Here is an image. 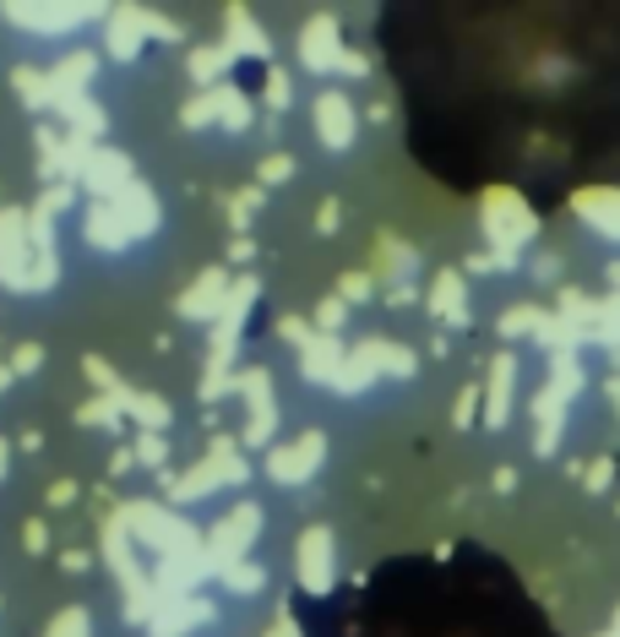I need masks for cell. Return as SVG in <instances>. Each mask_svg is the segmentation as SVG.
Here are the masks:
<instances>
[{"instance_id":"6da1fadb","label":"cell","mask_w":620,"mask_h":637,"mask_svg":"<svg viewBox=\"0 0 620 637\" xmlns=\"http://www.w3.org/2000/svg\"><path fill=\"white\" fill-rule=\"evenodd\" d=\"M121 523L131 528V540L147 545L158 562L164 556H196V551H207V534L180 507H164V502H125Z\"/></svg>"},{"instance_id":"7a4b0ae2","label":"cell","mask_w":620,"mask_h":637,"mask_svg":"<svg viewBox=\"0 0 620 637\" xmlns=\"http://www.w3.org/2000/svg\"><path fill=\"white\" fill-rule=\"evenodd\" d=\"M479 224H485V235H490V251H500V256H517L539 235V218L528 213V202L512 192V186H490V192H485Z\"/></svg>"},{"instance_id":"3957f363","label":"cell","mask_w":620,"mask_h":637,"mask_svg":"<svg viewBox=\"0 0 620 637\" xmlns=\"http://www.w3.org/2000/svg\"><path fill=\"white\" fill-rule=\"evenodd\" d=\"M0 284L39 295V251H33V213L0 207Z\"/></svg>"},{"instance_id":"277c9868","label":"cell","mask_w":620,"mask_h":637,"mask_svg":"<svg viewBox=\"0 0 620 637\" xmlns=\"http://www.w3.org/2000/svg\"><path fill=\"white\" fill-rule=\"evenodd\" d=\"M294 583L316 599H327L338 588V534H332V523H306L300 528V540H294Z\"/></svg>"},{"instance_id":"5b68a950","label":"cell","mask_w":620,"mask_h":637,"mask_svg":"<svg viewBox=\"0 0 620 637\" xmlns=\"http://www.w3.org/2000/svg\"><path fill=\"white\" fill-rule=\"evenodd\" d=\"M261 528H267V512L261 502H240V507H229L213 528H207V556L218 562V567H235V562H246L250 545L261 540Z\"/></svg>"},{"instance_id":"8992f818","label":"cell","mask_w":620,"mask_h":637,"mask_svg":"<svg viewBox=\"0 0 620 637\" xmlns=\"http://www.w3.org/2000/svg\"><path fill=\"white\" fill-rule=\"evenodd\" d=\"M327 463V436L321 431H294V442H278L267 452V480L294 491V485H310Z\"/></svg>"},{"instance_id":"52a82bcc","label":"cell","mask_w":620,"mask_h":637,"mask_svg":"<svg viewBox=\"0 0 620 637\" xmlns=\"http://www.w3.org/2000/svg\"><path fill=\"white\" fill-rule=\"evenodd\" d=\"M294 61L306 65L310 76H343L349 44H343L338 17H327V11H316V17H310L306 28H300V39H294Z\"/></svg>"},{"instance_id":"ba28073f","label":"cell","mask_w":620,"mask_h":637,"mask_svg":"<svg viewBox=\"0 0 620 637\" xmlns=\"http://www.w3.org/2000/svg\"><path fill=\"white\" fill-rule=\"evenodd\" d=\"M0 17L28 28L33 39H71V33H82L87 22H99L110 11L104 6H0Z\"/></svg>"},{"instance_id":"9c48e42d","label":"cell","mask_w":620,"mask_h":637,"mask_svg":"<svg viewBox=\"0 0 620 637\" xmlns=\"http://www.w3.org/2000/svg\"><path fill=\"white\" fill-rule=\"evenodd\" d=\"M310 121H316V142L327 153H349L354 136H360V110L343 88H321L316 104H310Z\"/></svg>"},{"instance_id":"30bf717a","label":"cell","mask_w":620,"mask_h":637,"mask_svg":"<svg viewBox=\"0 0 620 637\" xmlns=\"http://www.w3.org/2000/svg\"><path fill=\"white\" fill-rule=\"evenodd\" d=\"M71 186H82L93 202H115L125 186H136V169H131V158H125L121 147L99 142V147H87V158H82V169H76Z\"/></svg>"},{"instance_id":"8fae6325","label":"cell","mask_w":620,"mask_h":637,"mask_svg":"<svg viewBox=\"0 0 620 637\" xmlns=\"http://www.w3.org/2000/svg\"><path fill=\"white\" fill-rule=\"evenodd\" d=\"M240 398H246V446H267L278 431V398H272V371L246 366L240 371Z\"/></svg>"},{"instance_id":"7c38bea8","label":"cell","mask_w":620,"mask_h":637,"mask_svg":"<svg viewBox=\"0 0 620 637\" xmlns=\"http://www.w3.org/2000/svg\"><path fill=\"white\" fill-rule=\"evenodd\" d=\"M147 39H153V11H142V6H121V11H110V17H104V55H110V61L131 65L142 50H147Z\"/></svg>"},{"instance_id":"4fadbf2b","label":"cell","mask_w":620,"mask_h":637,"mask_svg":"<svg viewBox=\"0 0 620 637\" xmlns=\"http://www.w3.org/2000/svg\"><path fill=\"white\" fill-rule=\"evenodd\" d=\"M229 295H235V278H229L224 267H207V273H196V284L175 300V311H180L186 321H207V327H213V321L224 317Z\"/></svg>"},{"instance_id":"5bb4252c","label":"cell","mask_w":620,"mask_h":637,"mask_svg":"<svg viewBox=\"0 0 620 637\" xmlns=\"http://www.w3.org/2000/svg\"><path fill=\"white\" fill-rule=\"evenodd\" d=\"M386 377V338H360L354 349H349V360H343V371L332 377L327 392H343V398H360L365 387H375Z\"/></svg>"},{"instance_id":"9a60e30c","label":"cell","mask_w":620,"mask_h":637,"mask_svg":"<svg viewBox=\"0 0 620 637\" xmlns=\"http://www.w3.org/2000/svg\"><path fill=\"white\" fill-rule=\"evenodd\" d=\"M213 616H218V605H207L202 594L164 599V605H158V616L147 621V633H153V637H190L196 627H213Z\"/></svg>"},{"instance_id":"2e32d148","label":"cell","mask_w":620,"mask_h":637,"mask_svg":"<svg viewBox=\"0 0 620 637\" xmlns=\"http://www.w3.org/2000/svg\"><path fill=\"white\" fill-rule=\"evenodd\" d=\"M82 240H87L93 251H104V256H121L125 246H136V235H131V224L115 213V202H93V207H87V218H82Z\"/></svg>"},{"instance_id":"e0dca14e","label":"cell","mask_w":620,"mask_h":637,"mask_svg":"<svg viewBox=\"0 0 620 637\" xmlns=\"http://www.w3.org/2000/svg\"><path fill=\"white\" fill-rule=\"evenodd\" d=\"M425 311L441 317L446 327H468V284L457 267H441L431 278V295H425Z\"/></svg>"},{"instance_id":"ac0fdd59","label":"cell","mask_w":620,"mask_h":637,"mask_svg":"<svg viewBox=\"0 0 620 637\" xmlns=\"http://www.w3.org/2000/svg\"><path fill=\"white\" fill-rule=\"evenodd\" d=\"M571 207H577V218H582L593 235H604V240L620 246V192L616 186H588V192L571 196Z\"/></svg>"},{"instance_id":"d6986e66","label":"cell","mask_w":620,"mask_h":637,"mask_svg":"<svg viewBox=\"0 0 620 637\" xmlns=\"http://www.w3.org/2000/svg\"><path fill=\"white\" fill-rule=\"evenodd\" d=\"M371 273L381 278V284H409L414 273H420V251L409 246V240H397V235H375V261H371Z\"/></svg>"},{"instance_id":"ffe728a7","label":"cell","mask_w":620,"mask_h":637,"mask_svg":"<svg viewBox=\"0 0 620 637\" xmlns=\"http://www.w3.org/2000/svg\"><path fill=\"white\" fill-rule=\"evenodd\" d=\"M512 387H517V360L512 355H496L490 360V382H485V425L500 431L512 420Z\"/></svg>"},{"instance_id":"44dd1931","label":"cell","mask_w":620,"mask_h":637,"mask_svg":"<svg viewBox=\"0 0 620 637\" xmlns=\"http://www.w3.org/2000/svg\"><path fill=\"white\" fill-rule=\"evenodd\" d=\"M93 71H99V55H93V50H71L61 65H50V76H55V110L71 104V99H87Z\"/></svg>"},{"instance_id":"7402d4cb","label":"cell","mask_w":620,"mask_h":637,"mask_svg":"<svg viewBox=\"0 0 620 637\" xmlns=\"http://www.w3.org/2000/svg\"><path fill=\"white\" fill-rule=\"evenodd\" d=\"M115 213H121L125 224H131V235L136 240H147L153 229H158V218H164V207H158V196H153V186H125L121 196H115Z\"/></svg>"},{"instance_id":"603a6c76","label":"cell","mask_w":620,"mask_h":637,"mask_svg":"<svg viewBox=\"0 0 620 637\" xmlns=\"http://www.w3.org/2000/svg\"><path fill=\"white\" fill-rule=\"evenodd\" d=\"M164 491H169V507H190V502H207L213 491H224V474H218L213 458H202L180 480H164Z\"/></svg>"},{"instance_id":"cb8c5ba5","label":"cell","mask_w":620,"mask_h":637,"mask_svg":"<svg viewBox=\"0 0 620 637\" xmlns=\"http://www.w3.org/2000/svg\"><path fill=\"white\" fill-rule=\"evenodd\" d=\"M343 360H349V349H343L338 338L316 332V343L300 355V377H306V382H316V387H332V377L343 371Z\"/></svg>"},{"instance_id":"d4e9b609","label":"cell","mask_w":620,"mask_h":637,"mask_svg":"<svg viewBox=\"0 0 620 637\" xmlns=\"http://www.w3.org/2000/svg\"><path fill=\"white\" fill-rule=\"evenodd\" d=\"M229 65H235V55H229L224 44H196L186 71H190V82H196V93H213V88L229 82Z\"/></svg>"},{"instance_id":"484cf974","label":"cell","mask_w":620,"mask_h":637,"mask_svg":"<svg viewBox=\"0 0 620 637\" xmlns=\"http://www.w3.org/2000/svg\"><path fill=\"white\" fill-rule=\"evenodd\" d=\"M11 88H17V99L28 104V110H55V76H50V65H11Z\"/></svg>"},{"instance_id":"4316f807","label":"cell","mask_w":620,"mask_h":637,"mask_svg":"<svg viewBox=\"0 0 620 637\" xmlns=\"http://www.w3.org/2000/svg\"><path fill=\"white\" fill-rule=\"evenodd\" d=\"M121 409H125V420L136 425V431H169V403L158 398V392H136V387H125L121 392Z\"/></svg>"},{"instance_id":"83f0119b","label":"cell","mask_w":620,"mask_h":637,"mask_svg":"<svg viewBox=\"0 0 620 637\" xmlns=\"http://www.w3.org/2000/svg\"><path fill=\"white\" fill-rule=\"evenodd\" d=\"M229 55H256V61H267L272 55V44H267V33H261V22L250 17L246 6H229V44H224Z\"/></svg>"},{"instance_id":"f1b7e54d","label":"cell","mask_w":620,"mask_h":637,"mask_svg":"<svg viewBox=\"0 0 620 637\" xmlns=\"http://www.w3.org/2000/svg\"><path fill=\"white\" fill-rule=\"evenodd\" d=\"M213 126L224 131H250V99L235 88V82H224V88H213Z\"/></svg>"},{"instance_id":"f546056e","label":"cell","mask_w":620,"mask_h":637,"mask_svg":"<svg viewBox=\"0 0 620 637\" xmlns=\"http://www.w3.org/2000/svg\"><path fill=\"white\" fill-rule=\"evenodd\" d=\"M61 115L71 121V136H76V142H93V147H99V136L110 126V115H104L93 99H71V104H61Z\"/></svg>"},{"instance_id":"4dcf8cb0","label":"cell","mask_w":620,"mask_h":637,"mask_svg":"<svg viewBox=\"0 0 620 637\" xmlns=\"http://www.w3.org/2000/svg\"><path fill=\"white\" fill-rule=\"evenodd\" d=\"M207 458L218 463V474H224V485H246L250 480V463H246V452L229 442V436H213V446H207Z\"/></svg>"},{"instance_id":"1f68e13d","label":"cell","mask_w":620,"mask_h":637,"mask_svg":"<svg viewBox=\"0 0 620 637\" xmlns=\"http://www.w3.org/2000/svg\"><path fill=\"white\" fill-rule=\"evenodd\" d=\"M545 327H550V317L539 306H517L500 317V338H545Z\"/></svg>"},{"instance_id":"d6a6232c","label":"cell","mask_w":620,"mask_h":637,"mask_svg":"<svg viewBox=\"0 0 620 637\" xmlns=\"http://www.w3.org/2000/svg\"><path fill=\"white\" fill-rule=\"evenodd\" d=\"M294 169H300V158H294V153H267V158L256 164V186H261V192L289 186V181H294Z\"/></svg>"},{"instance_id":"836d02e7","label":"cell","mask_w":620,"mask_h":637,"mask_svg":"<svg viewBox=\"0 0 620 637\" xmlns=\"http://www.w3.org/2000/svg\"><path fill=\"white\" fill-rule=\"evenodd\" d=\"M76 420H82V425H104V431H121V425H125V409H121V398H93V403H82V409H76Z\"/></svg>"},{"instance_id":"e575fe53","label":"cell","mask_w":620,"mask_h":637,"mask_svg":"<svg viewBox=\"0 0 620 637\" xmlns=\"http://www.w3.org/2000/svg\"><path fill=\"white\" fill-rule=\"evenodd\" d=\"M218 583H224L229 594H261V588H267V573L250 567V562H235V567H218Z\"/></svg>"},{"instance_id":"d590c367","label":"cell","mask_w":620,"mask_h":637,"mask_svg":"<svg viewBox=\"0 0 620 637\" xmlns=\"http://www.w3.org/2000/svg\"><path fill=\"white\" fill-rule=\"evenodd\" d=\"M82 377H87V382L99 387V398H121V392H125L121 371H115L110 360H99V355H87V360H82Z\"/></svg>"},{"instance_id":"8d00e7d4","label":"cell","mask_w":620,"mask_h":637,"mask_svg":"<svg viewBox=\"0 0 620 637\" xmlns=\"http://www.w3.org/2000/svg\"><path fill=\"white\" fill-rule=\"evenodd\" d=\"M261 202H267V192H261V186H246V192H235V202H229V224H235V235H240V240H246L250 218L261 213Z\"/></svg>"},{"instance_id":"74e56055","label":"cell","mask_w":620,"mask_h":637,"mask_svg":"<svg viewBox=\"0 0 620 637\" xmlns=\"http://www.w3.org/2000/svg\"><path fill=\"white\" fill-rule=\"evenodd\" d=\"M44 637H93V616H87L82 605H65L61 616L44 627Z\"/></svg>"},{"instance_id":"f35d334b","label":"cell","mask_w":620,"mask_h":637,"mask_svg":"<svg viewBox=\"0 0 620 637\" xmlns=\"http://www.w3.org/2000/svg\"><path fill=\"white\" fill-rule=\"evenodd\" d=\"M136 463L164 474V463H169V442H164L158 431H136Z\"/></svg>"},{"instance_id":"ab89813d","label":"cell","mask_w":620,"mask_h":637,"mask_svg":"<svg viewBox=\"0 0 620 637\" xmlns=\"http://www.w3.org/2000/svg\"><path fill=\"white\" fill-rule=\"evenodd\" d=\"M479 403H485V387H463V392H457V403H452V425H457V431H468V425L485 414Z\"/></svg>"},{"instance_id":"60d3db41","label":"cell","mask_w":620,"mask_h":637,"mask_svg":"<svg viewBox=\"0 0 620 637\" xmlns=\"http://www.w3.org/2000/svg\"><path fill=\"white\" fill-rule=\"evenodd\" d=\"M371 289H375V278H371V273H343L332 295H338L343 306H365V300H371Z\"/></svg>"},{"instance_id":"b9f144b4","label":"cell","mask_w":620,"mask_h":637,"mask_svg":"<svg viewBox=\"0 0 620 637\" xmlns=\"http://www.w3.org/2000/svg\"><path fill=\"white\" fill-rule=\"evenodd\" d=\"M343 321H349V306H343L338 295H327V300L316 306V332H327V338H338V332H343Z\"/></svg>"},{"instance_id":"7bdbcfd3","label":"cell","mask_w":620,"mask_h":637,"mask_svg":"<svg viewBox=\"0 0 620 637\" xmlns=\"http://www.w3.org/2000/svg\"><path fill=\"white\" fill-rule=\"evenodd\" d=\"M414 371H420L414 349H403V343H392V338H386V377H392V382H409Z\"/></svg>"},{"instance_id":"ee69618b","label":"cell","mask_w":620,"mask_h":637,"mask_svg":"<svg viewBox=\"0 0 620 637\" xmlns=\"http://www.w3.org/2000/svg\"><path fill=\"white\" fill-rule=\"evenodd\" d=\"M71 202H76V186H50V192L39 196V207H33V213L55 224V218H61V213H65V207H71Z\"/></svg>"},{"instance_id":"f6af8a7d","label":"cell","mask_w":620,"mask_h":637,"mask_svg":"<svg viewBox=\"0 0 620 637\" xmlns=\"http://www.w3.org/2000/svg\"><path fill=\"white\" fill-rule=\"evenodd\" d=\"M294 104V82L289 71H267V110H289Z\"/></svg>"},{"instance_id":"bcb514c9","label":"cell","mask_w":620,"mask_h":637,"mask_svg":"<svg viewBox=\"0 0 620 637\" xmlns=\"http://www.w3.org/2000/svg\"><path fill=\"white\" fill-rule=\"evenodd\" d=\"M180 121H186V131H207V126H213V93H196L186 110H180Z\"/></svg>"},{"instance_id":"7dc6e473","label":"cell","mask_w":620,"mask_h":637,"mask_svg":"<svg viewBox=\"0 0 620 637\" xmlns=\"http://www.w3.org/2000/svg\"><path fill=\"white\" fill-rule=\"evenodd\" d=\"M39 366H44V349H39V343H17L11 371H17V377H28V371H39Z\"/></svg>"},{"instance_id":"c3c4849f","label":"cell","mask_w":620,"mask_h":637,"mask_svg":"<svg viewBox=\"0 0 620 637\" xmlns=\"http://www.w3.org/2000/svg\"><path fill=\"white\" fill-rule=\"evenodd\" d=\"M22 551H33V556H44V551H50V528H44L39 517H28V523H22Z\"/></svg>"},{"instance_id":"681fc988","label":"cell","mask_w":620,"mask_h":637,"mask_svg":"<svg viewBox=\"0 0 620 637\" xmlns=\"http://www.w3.org/2000/svg\"><path fill=\"white\" fill-rule=\"evenodd\" d=\"M283 338H289V343L306 355L310 343H316V327H310V321H300V317H283Z\"/></svg>"},{"instance_id":"f907efd6","label":"cell","mask_w":620,"mask_h":637,"mask_svg":"<svg viewBox=\"0 0 620 637\" xmlns=\"http://www.w3.org/2000/svg\"><path fill=\"white\" fill-rule=\"evenodd\" d=\"M338 224H343V202H338V196H327V202L316 207V229H321V235H332Z\"/></svg>"},{"instance_id":"816d5d0a","label":"cell","mask_w":620,"mask_h":637,"mask_svg":"<svg viewBox=\"0 0 620 637\" xmlns=\"http://www.w3.org/2000/svg\"><path fill=\"white\" fill-rule=\"evenodd\" d=\"M76 496H82V491H76V480H55V485H50V507H71Z\"/></svg>"},{"instance_id":"f5cc1de1","label":"cell","mask_w":620,"mask_h":637,"mask_svg":"<svg viewBox=\"0 0 620 637\" xmlns=\"http://www.w3.org/2000/svg\"><path fill=\"white\" fill-rule=\"evenodd\" d=\"M131 469H136V446H121V452L110 458V480H125Z\"/></svg>"},{"instance_id":"db71d44e","label":"cell","mask_w":620,"mask_h":637,"mask_svg":"<svg viewBox=\"0 0 620 637\" xmlns=\"http://www.w3.org/2000/svg\"><path fill=\"white\" fill-rule=\"evenodd\" d=\"M87 567H93V556H87V551H65V556H61V573H71V577L87 573Z\"/></svg>"},{"instance_id":"11a10c76","label":"cell","mask_w":620,"mask_h":637,"mask_svg":"<svg viewBox=\"0 0 620 637\" xmlns=\"http://www.w3.org/2000/svg\"><path fill=\"white\" fill-rule=\"evenodd\" d=\"M414 300H420V295H414V284H397V289L386 295V306H392V311H409Z\"/></svg>"},{"instance_id":"9f6ffc18","label":"cell","mask_w":620,"mask_h":637,"mask_svg":"<svg viewBox=\"0 0 620 637\" xmlns=\"http://www.w3.org/2000/svg\"><path fill=\"white\" fill-rule=\"evenodd\" d=\"M610 485V458H599L593 469H588V491H604Z\"/></svg>"},{"instance_id":"6f0895ef","label":"cell","mask_w":620,"mask_h":637,"mask_svg":"<svg viewBox=\"0 0 620 637\" xmlns=\"http://www.w3.org/2000/svg\"><path fill=\"white\" fill-rule=\"evenodd\" d=\"M365 71H371V55L349 50V61H343V76H365Z\"/></svg>"},{"instance_id":"680465c9","label":"cell","mask_w":620,"mask_h":637,"mask_svg":"<svg viewBox=\"0 0 620 637\" xmlns=\"http://www.w3.org/2000/svg\"><path fill=\"white\" fill-rule=\"evenodd\" d=\"M496 491H517V469H496Z\"/></svg>"},{"instance_id":"91938a15","label":"cell","mask_w":620,"mask_h":637,"mask_svg":"<svg viewBox=\"0 0 620 637\" xmlns=\"http://www.w3.org/2000/svg\"><path fill=\"white\" fill-rule=\"evenodd\" d=\"M0 480H11V446H6V436H0Z\"/></svg>"},{"instance_id":"94428289","label":"cell","mask_w":620,"mask_h":637,"mask_svg":"<svg viewBox=\"0 0 620 637\" xmlns=\"http://www.w3.org/2000/svg\"><path fill=\"white\" fill-rule=\"evenodd\" d=\"M229 256H235V261H250V256H256V246H250V240H235V251H229Z\"/></svg>"},{"instance_id":"6125c7cd","label":"cell","mask_w":620,"mask_h":637,"mask_svg":"<svg viewBox=\"0 0 620 637\" xmlns=\"http://www.w3.org/2000/svg\"><path fill=\"white\" fill-rule=\"evenodd\" d=\"M11 377H17V371H11V366H0V392L11 387Z\"/></svg>"},{"instance_id":"be15d7a7","label":"cell","mask_w":620,"mask_h":637,"mask_svg":"<svg viewBox=\"0 0 620 637\" xmlns=\"http://www.w3.org/2000/svg\"><path fill=\"white\" fill-rule=\"evenodd\" d=\"M610 278H616V284H620V261H616V267H610Z\"/></svg>"},{"instance_id":"e7e4bbea","label":"cell","mask_w":620,"mask_h":637,"mask_svg":"<svg viewBox=\"0 0 620 637\" xmlns=\"http://www.w3.org/2000/svg\"><path fill=\"white\" fill-rule=\"evenodd\" d=\"M0 610H6V599H0Z\"/></svg>"},{"instance_id":"03108f58","label":"cell","mask_w":620,"mask_h":637,"mask_svg":"<svg viewBox=\"0 0 620 637\" xmlns=\"http://www.w3.org/2000/svg\"><path fill=\"white\" fill-rule=\"evenodd\" d=\"M604 637H616V633H604Z\"/></svg>"}]
</instances>
